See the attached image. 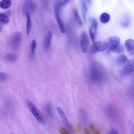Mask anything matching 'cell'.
Masks as SVG:
<instances>
[{
    "label": "cell",
    "instance_id": "6da1fadb",
    "mask_svg": "<svg viewBox=\"0 0 134 134\" xmlns=\"http://www.w3.org/2000/svg\"><path fill=\"white\" fill-rule=\"evenodd\" d=\"M22 40V36L19 32H16L10 36L9 43L11 47L13 49H17L20 46Z\"/></svg>",
    "mask_w": 134,
    "mask_h": 134
},
{
    "label": "cell",
    "instance_id": "7a4b0ae2",
    "mask_svg": "<svg viewBox=\"0 0 134 134\" xmlns=\"http://www.w3.org/2000/svg\"><path fill=\"white\" fill-rule=\"evenodd\" d=\"M120 39L117 36H113L110 37L107 43V47L110 51L116 52L120 46Z\"/></svg>",
    "mask_w": 134,
    "mask_h": 134
},
{
    "label": "cell",
    "instance_id": "3957f363",
    "mask_svg": "<svg viewBox=\"0 0 134 134\" xmlns=\"http://www.w3.org/2000/svg\"><path fill=\"white\" fill-rule=\"evenodd\" d=\"M27 104L29 109L36 120L40 123H44L46 120L44 116L32 103L28 102Z\"/></svg>",
    "mask_w": 134,
    "mask_h": 134
},
{
    "label": "cell",
    "instance_id": "277c9868",
    "mask_svg": "<svg viewBox=\"0 0 134 134\" xmlns=\"http://www.w3.org/2000/svg\"><path fill=\"white\" fill-rule=\"evenodd\" d=\"M36 5L33 1L28 0L25 1L24 3L23 6V11L24 13H32L36 10Z\"/></svg>",
    "mask_w": 134,
    "mask_h": 134
},
{
    "label": "cell",
    "instance_id": "5b68a950",
    "mask_svg": "<svg viewBox=\"0 0 134 134\" xmlns=\"http://www.w3.org/2000/svg\"><path fill=\"white\" fill-rule=\"evenodd\" d=\"M80 43L82 52L86 53L88 51L89 44V40L86 33L84 31L81 32L80 40Z\"/></svg>",
    "mask_w": 134,
    "mask_h": 134
},
{
    "label": "cell",
    "instance_id": "8992f818",
    "mask_svg": "<svg viewBox=\"0 0 134 134\" xmlns=\"http://www.w3.org/2000/svg\"><path fill=\"white\" fill-rule=\"evenodd\" d=\"M107 47V43L105 42L97 41L93 42L92 46V50L94 53L104 51Z\"/></svg>",
    "mask_w": 134,
    "mask_h": 134
},
{
    "label": "cell",
    "instance_id": "52a82bcc",
    "mask_svg": "<svg viewBox=\"0 0 134 134\" xmlns=\"http://www.w3.org/2000/svg\"><path fill=\"white\" fill-rule=\"evenodd\" d=\"M97 26V21L95 19H93L89 29V33L91 39L93 42L95 41V40Z\"/></svg>",
    "mask_w": 134,
    "mask_h": 134
},
{
    "label": "cell",
    "instance_id": "ba28073f",
    "mask_svg": "<svg viewBox=\"0 0 134 134\" xmlns=\"http://www.w3.org/2000/svg\"><path fill=\"white\" fill-rule=\"evenodd\" d=\"M57 109L62 120L65 126L69 130H72V126L69 123L64 112L59 107H58Z\"/></svg>",
    "mask_w": 134,
    "mask_h": 134
},
{
    "label": "cell",
    "instance_id": "9c48e42d",
    "mask_svg": "<svg viewBox=\"0 0 134 134\" xmlns=\"http://www.w3.org/2000/svg\"><path fill=\"white\" fill-rule=\"evenodd\" d=\"M125 46L128 53L130 55H134V40L131 39L126 40L124 43Z\"/></svg>",
    "mask_w": 134,
    "mask_h": 134
},
{
    "label": "cell",
    "instance_id": "30bf717a",
    "mask_svg": "<svg viewBox=\"0 0 134 134\" xmlns=\"http://www.w3.org/2000/svg\"><path fill=\"white\" fill-rule=\"evenodd\" d=\"M134 60H131L125 65L122 70V72L124 74H130L134 71Z\"/></svg>",
    "mask_w": 134,
    "mask_h": 134
},
{
    "label": "cell",
    "instance_id": "8fae6325",
    "mask_svg": "<svg viewBox=\"0 0 134 134\" xmlns=\"http://www.w3.org/2000/svg\"><path fill=\"white\" fill-rule=\"evenodd\" d=\"M52 36V32L51 31H48L47 33L45 38L44 43V50L47 52L50 48Z\"/></svg>",
    "mask_w": 134,
    "mask_h": 134
},
{
    "label": "cell",
    "instance_id": "7c38bea8",
    "mask_svg": "<svg viewBox=\"0 0 134 134\" xmlns=\"http://www.w3.org/2000/svg\"><path fill=\"white\" fill-rule=\"evenodd\" d=\"M54 12L59 29L61 33H64L65 32V29L60 16V12L58 11Z\"/></svg>",
    "mask_w": 134,
    "mask_h": 134
},
{
    "label": "cell",
    "instance_id": "4fadbf2b",
    "mask_svg": "<svg viewBox=\"0 0 134 134\" xmlns=\"http://www.w3.org/2000/svg\"><path fill=\"white\" fill-rule=\"evenodd\" d=\"M81 12L83 19L85 20L86 19L87 12V6L86 3L84 0L80 1Z\"/></svg>",
    "mask_w": 134,
    "mask_h": 134
},
{
    "label": "cell",
    "instance_id": "5bb4252c",
    "mask_svg": "<svg viewBox=\"0 0 134 134\" xmlns=\"http://www.w3.org/2000/svg\"><path fill=\"white\" fill-rule=\"evenodd\" d=\"M17 58V56L16 54L12 53H8L4 57L5 60L9 63L15 62Z\"/></svg>",
    "mask_w": 134,
    "mask_h": 134
},
{
    "label": "cell",
    "instance_id": "9a60e30c",
    "mask_svg": "<svg viewBox=\"0 0 134 134\" xmlns=\"http://www.w3.org/2000/svg\"><path fill=\"white\" fill-rule=\"evenodd\" d=\"M25 14L26 18V32L27 35L29 34L31 26V22L30 14L28 13H26Z\"/></svg>",
    "mask_w": 134,
    "mask_h": 134
},
{
    "label": "cell",
    "instance_id": "2e32d148",
    "mask_svg": "<svg viewBox=\"0 0 134 134\" xmlns=\"http://www.w3.org/2000/svg\"><path fill=\"white\" fill-rule=\"evenodd\" d=\"M12 3L11 1L3 0L0 1V8L5 9L9 8Z\"/></svg>",
    "mask_w": 134,
    "mask_h": 134
},
{
    "label": "cell",
    "instance_id": "e0dca14e",
    "mask_svg": "<svg viewBox=\"0 0 134 134\" xmlns=\"http://www.w3.org/2000/svg\"><path fill=\"white\" fill-rule=\"evenodd\" d=\"M110 16L108 13H104L101 14L100 17V21L102 23H108L110 19Z\"/></svg>",
    "mask_w": 134,
    "mask_h": 134
},
{
    "label": "cell",
    "instance_id": "ac0fdd59",
    "mask_svg": "<svg viewBox=\"0 0 134 134\" xmlns=\"http://www.w3.org/2000/svg\"><path fill=\"white\" fill-rule=\"evenodd\" d=\"M9 21V19L6 14L0 13V23L3 24H6Z\"/></svg>",
    "mask_w": 134,
    "mask_h": 134
},
{
    "label": "cell",
    "instance_id": "d6986e66",
    "mask_svg": "<svg viewBox=\"0 0 134 134\" xmlns=\"http://www.w3.org/2000/svg\"><path fill=\"white\" fill-rule=\"evenodd\" d=\"M74 13L75 20L77 24L79 26H81L82 25V22L78 11L76 9H74Z\"/></svg>",
    "mask_w": 134,
    "mask_h": 134
},
{
    "label": "cell",
    "instance_id": "ffe728a7",
    "mask_svg": "<svg viewBox=\"0 0 134 134\" xmlns=\"http://www.w3.org/2000/svg\"><path fill=\"white\" fill-rule=\"evenodd\" d=\"M92 75L94 79L96 80H99L101 78V74L96 69H93L92 70Z\"/></svg>",
    "mask_w": 134,
    "mask_h": 134
},
{
    "label": "cell",
    "instance_id": "44dd1931",
    "mask_svg": "<svg viewBox=\"0 0 134 134\" xmlns=\"http://www.w3.org/2000/svg\"><path fill=\"white\" fill-rule=\"evenodd\" d=\"M128 60L126 56L124 55H122L119 57L117 60L119 64H123L126 63L128 61Z\"/></svg>",
    "mask_w": 134,
    "mask_h": 134
},
{
    "label": "cell",
    "instance_id": "7402d4cb",
    "mask_svg": "<svg viewBox=\"0 0 134 134\" xmlns=\"http://www.w3.org/2000/svg\"><path fill=\"white\" fill-rule=\"evenodd\" d=\"M37 43L36 40H32L30 45L31 52L32 55H33L35 52L36 48Z\"/></svg>",
    "mask_w": 134,
    "mask_h": 134
},
{
    "label": "cell",
    "instance_id": "603a6c76",
    "mask_svg": "<svg viewBox=\"0 0 134 134\" xmlns=\"http://www.w3.org/2000/svg\"><path fill=\"white\" fill-rule=\"evenodd\" d=\"M46 110L48 115L50 117H52L53 116V113L51 104H48L46 105Z\"/></svg>",
    "mask_w": 134,
    "mask_h": 134
},
{
    "label": "cell",
    "instance_id": "cb8c5ba5",
    "mask_svg": "<svg viewBox=\"0 0 134 134\" xmlns=\"http://www.w3.org/2000/svg\"><path fill=\"white\" fill-rule=\"evenodd\" d=\"M90 127L92 133L91 134H100V131L92 125H91Z\"/></svg>",
    "mask_w": 134,
    "mask_h": 134
},
{
    "label": "cell",
    "instance_id": "d4e9b609",
    "mask_svg": "<svg viewBox=\"0 0 134 134\" xmlns=\"http://www.w3.org/2000/svg\"><path fill=\"white\" fill-rule=\"evenodd\" d=\"M7 77L6 74L0 71V81L5 80L7 79Z\"/></svg>",
    "mask_w": 134,
    "mask_h": 134
},
{
    "label": "cell",
    "instance_id": "484cf974",
    "mask_svg": "<svg viewBox=\"0 0 134 134\" xmlns=\"http://www.w3.org/2000/svg\"><path fill=\"white\" fill-rule=\"evenodd\" d=\"M59 131L60 134H70L69 132L67 130L62 127L59 128Z\"/></svg>",
    "mask_w": 134,
    "mask_h": 134
},
{
    "label": "cell",
    "instance_id": "4316f807",
    "mask_svg": "<svg viewBox=\"0 0 134 134\" xmlns=\"http://www.w3.org/2000/svg\"><path fill=\"white\" fill-rule=\"evenodd\" d=\"M107 134H120L118 132L116 129H113L107 132Z\"/></svg>",
    "mask_w": 134,
    "mask_h": 134
},
{
    "label": "cell",
    "instance_id": "83f0119b",
    "mask_svg": "<svg viewBox=\"0 0 134 134\" xmlns=\"http://www.w3.org/2000/svg\"><path fill=\"white\" fill-rule=\"evenodd\" d=\"M2 26L1 24H0V33H1L2 31Z\"/></svg>",
    "mask_w": 134,
    "mask_h": 134
},
{
    "label": "cell",
    "instance_id": "f1b7e54d",
    "mask_svg": "<svg viewBox=\"0 0 134 134\" xmlns=\"http://www.w3.org/2000/svg\"><path fill=\"white\" fill-rule=\"evenodd\" d=\"M11 134H13V133H11Z\"/></svg>",
    "mask_w": 134,
    "mask_h": 134
}]
</instances>
